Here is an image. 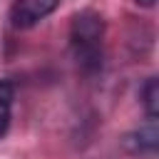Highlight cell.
<instances>
[{
  "label": "cell",
  "instance_id": "1",
  "mask_svg": "<svg viewBox=\"0 0 159 159\" xmlns=\"http://www.w3.org/2000/svg\"><path fill=\"white\" fill-rule=\"evenodd\" d=\"M102 35H104V20L94 10H82L72 17L70 27L72 52L84 72H97L102 67Z\"/></svg>",
  "mask_w": 159,
  "mask_h": 159
},
{
  "label": "cell",
  "instance_id": "2",
  "mask_svg": "<svg viewBox=\"0 0 159 159\" xmlns=\"http://www.w3.org/2000/svg\"><path fill=\"white\" fill-rule=\"evenodd\" d=\"M57 5L60 0H15L10 10V20L15 27H32L37 20L47 17Z\"/></svg>",
  "mask_w": 159,
  "mask_h": 159
},
{
  "label": "cell",
  "instance_id": "3",
  "mask_svg": "<svg viewBox=\"0 0 159 159\" xmlns=\"http://www.w3.org/2000/svg\"><path fill=\"white\" fill-rule=\"evenodd\" d=\"M12 99H15L12 82L0 80V137H2V134L7 132V127H10V107H12Z\"/></svg>",
  "mask_w": 159,
  "mask_h": 159
},
{
  "label": "cell",
  "instance_id": "4",
  "mask_svg": "<svg viewBox=\"0 0 159 159\" xmlns=\"http://www.w3.org/2000/svg\"><path fill=\"white\" fill-rule=\"evenodd\" d=\"M142 104L152 119L159 114V80L157 77H149L147 84L142 87Z\"/></svg>",
  "mask_w": 159,
  "mask_h": 159
},
{
  "label": "cell",
  "instance_id": "5",
  "mask_svg": "<svg viewBox=\"0 0 159 159\" xmlns=\"http://www.w3.org/2000/svg\"><path fill=\"white\" fill-rule=\"evenodd\" d=\"M157 144H159V132H157V127H154V122H152L149 127L139 129V134H137V147L152 154V152L157 149Z\"/></svg>",
  "mask_w": 159,
  "mask_h": 159
},
{
  "label": "cell",
  "instance_id": "6",
  "mask_svg": "<svg viewBox=\"0 0 159 159\" xmlns=\"http://www.w3.org/2000/svg\"><path fill=\"white\" fill-rule=\"evenodd\" d=\"M154 2L157 0H137V5H142V7H154Z\"/></svg>",
  "mask_w": 159,
  "mask_h": 159
}]
</instances>
